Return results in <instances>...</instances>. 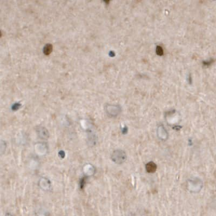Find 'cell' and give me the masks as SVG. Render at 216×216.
Here are the masks:
<instances>
[{
	"mask_svg": "<svg viewBox=\"0 0 216 216\" xmlns=\"http://www.w3.org/2000/svg\"><path fill=\"white\" fill-rule=\"evenodd\" d=\"M111 159L117 165H121L126 162L127 159V155L126 151L122 149H116L112 152Z\"/></svg>",
	"mask_w": 216,
	"mask_h": 216,
	"instance_id": "7a4b0ae2",
	"label": "cell"
},
{
	"mask_svg": "<svg viewBox=\"0 0 216 216\" xmlns=\"http://www.w3.org/2000/svg\"><path fill=\"white\" fill-rule=\"evenodd\" d=\"M203 187V182L202 179L197 177H193L189 179L186 184V188L191 193H197L202 190Z\"/></svg>",
	"mask_w": 216,
	"mask_h": 216,
	"instance_id": "6da1fadb",
	"label": "cell"
},
{
	"mask_svg": "<svg viewBox=\"0 0 216 216\" xmlns=\"http://www.w3.org/2000/svg\"><path fill=\"white\" fill-rule=\"evenodd\" d=\"M157 168V165L153 162H149L145 165V169L148 173H154Z\"/></svg>",
	"mask_w": 216,
	"mask_h": 216,
	"instance_id": "ba28073f",
	"label": "cell"
},
{
	"mask_svg": "<svg viewBox=\"0 0 216 216\" xmlns=\"http://www.w3.org/2000/svg\"><path fill=\"white\" fill-rule=\"evenodd\" d=\"M83 171L86 176H91L95 174V168L91 164H86L84 166Z\"/></svg>",
	"mask_w": 216,
	"mask_h": 216,
	"instance_id": "8992f818",
	"label": "cell"
},
{
	"mask_svg": "<svg viewBox=\"0 0 216 216\" xmlns=\"http://www.w3.org/2000/svg\"><path fill=\"white\" fill-rule=\"evenodd\" d=\"M38 186L42 190L48 191L50 190L51 187V181L46 177H41L38 181Z\"/></svg>",
	"mask_w": 216,
	"mask_h": 216,
	"instance_id": "277c9868",
	"label": "cell"
},
{
	"mask_svg": "<svg viewBox=\"0 0 216 216\" xmlns=\"http://www.w3.org/2000/svg\"><path fill=\"white\" fill-rule=\"evenodd\" d=\"M36 131L37 133V136L40 139L43 140L49 139L50 134L48 130H47V129L42 126H39L36 129Z\"/></svg>",
	"mask_w": 216,
	"mask_h": 216,
	"instance_id": "5b68a950",
	"label": "cell"
},
{
	"mask_svg": "<svg viewBox=\"0 0 216 216\" xmlns=\"http://www.w3.org/2000/svg\"><path fill=\"white\" fill-rule=\"evenodd\" d=\"M156 53L159 56H162L163 54V50L162 47L160 46H157L156 48Z\"/></svg>",
	"mask_w": 216,
	"mask_h": 216,
	"instance_id": "9c48e42d",
	"label": "cell"
},
{
	"mask_svg": "<svg viewBox=\"0 0 216 216\" xmlns=\"http://www.w3.org/2000/svg\"><path fill=\"white\" fill-rule=\"evenodd\" d=\"M6 216H12L10 214H7V215H6Z\"/></svg>",
	"mask_w": 216,
	"mask_h": 216,
	"instance_id": "30bf717a",
	"label": "cell"
},
{
	"mask_svg": "<svg viewBox=\"0 0 216 216\" xmlns=\"http://www.w3.org/2000/svg\"><path fill=\"white\" fill-rule=\"evenodd\" d=\"M121 112V109L118 107H109L107 109V113L110 116H117Z\"/></svg>",
	"mask_w": 216,
	"mask_h": 216,
	"instance_id": "52a82bcc",
	"label": "cell"
},
{
	"mask_svg": "<svg viewBox=\"0 0 216 216\" xmlns=\"http://www.w3.org/2000/svg\"><path fill=\"white\" fill-rule=\"evenodd\" d=\"M157 136L162 141H166L168 140L169 134L165 127L162 125L158 126L156 131Z\"/></svg>",
	"mask_w": 216,
	"mask_h": 216,
	"instance_id": "3957f363",
	"label": "cell"
}]
</instances>
